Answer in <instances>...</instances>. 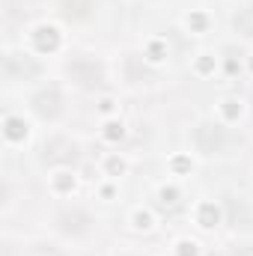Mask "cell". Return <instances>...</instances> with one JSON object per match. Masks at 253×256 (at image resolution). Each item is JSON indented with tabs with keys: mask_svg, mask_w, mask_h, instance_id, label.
<instances>
[{
	"mask_svg": "<svg viewBox=\"0 0 253 256\" xmlns=\"http://www.w3.org/2000/svg\"><path fill=\"white\" fill-rule=\"evenodd\" d=\"M66 78L80 90H102L108 84V68H104L102 60H96L90 54H80V57L66 63Z\"/></svg>",
	"mask_w": 253,
	"mask_h": 256,
	"instance_id": "6da1fadb",
	"label": "cell"
},
{
	"mask_svg": "<svg viewBox=\"0 0 253 256\" xmlns=\"http://www.w3.org/2000/svg\"><path fill=\"white\" fill-rule=\"evenodd\" d=\"M226 143H230L226 128L220 126V122H214V120H202V122H196L194 131H190V146H194V152L202 155V158L220 155V152L226 149Z\"/></svg>",
	"mask_w": 253,
	"mask_h": 256,
	"instance_id": "7a4b0ae2",
	"label": "cell"
},
{
	"mask_svg": "<svg viewBox=\"0 0 253 256\" xmlns=\"http://www.w3.org/2000/svg\"><path fill=\"white\" fill-rule=\"evenodd\" d=\"M92 226H96V218L84 206H66L54 214V230L66 238H84L92 232Z\"/></svg>",
	"mask_w": 253,
	"mask_h": 256,
	"instance_id": "3957f363",
	"label": "cell"
},
{
	"mask_svg": "<svg viewBox=\"0 0 253 256\" xmlns=\"http://www.w3.org/2000/svg\"><path fill=\"white\" fill-rule=\"evenodd\" d=\"M42 74V63L24 51H6L3 57V78L6 84H30Z\"/></svg>",
	"mask_w": 253,
	"mask_h": 256,
	"instance_id": "277c9868",
	"label": "cell"
},
{
	"mask_svg": "<svg viewBox=\"0 0 253 256\" xmlns=\"http://www.w3.org/2000/svg\"><path fill=\"white\" fill-rule=\"evenodd\" d=\"M30 108H33V114H36L39 120L57 122L66 114V98L57 86H45V90H39V92L30 96Z\"/></svg>",
	"mask_w": 253,
	"mask_h": 256,
	"instance_id": "5b68a950",
	"label": "cell"
},
{
	"mask_svg": "<svg viewBox=\"0 0 253 256\" xmlns=\"http://www.w3.org/2000/svg\"><path fill=\"white\" fill-rule=\"evenodd\" d=\"M45 161L48 164H72L74 161V146L66 137H54L45 143Z\"/></svg>",
	"mask_w": 253,
	"mask_h": 256,
	"instance_id": "8992f818",
	"label": "cell"
},
{
	"mask_svg": "<svg viewBox=\"0 0 253 256\" xmlns=\"http://www.w3.org/2000/svg\"><path fill=\"white\" fill-rule=\"evenodd\" d=\"M60 12H63L66 21H90L92 12H96V3L92 0H63L60 3Z\"/></svg>",
	"mask_w": 253,
	"mask_h": 256,
	"instance_id": "52a82bcc",
	"label": "cell"
},
{
	"mask_svg": "<svg viewBox=\"0 0 253 256\" xmlns=\"http://www.w3.org/2000/svg\"><path fill=\"white\" fill-rule=\"evenodd\" d=\"M232 27H236V33L253 39V3H244V6L232 15Z\"/></svg>",
	"mask_w": 253,
	"mask_h": 256,
	"instance_id": "ba28073f",
	"label": "cell"
}]
</instances>
